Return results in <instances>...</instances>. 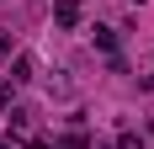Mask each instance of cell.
<instances>
[{
  "instance_id": "cell-1",
  "label": "cell",
  "mask_w": 154,
  "mask_h": 149,
  "mask_svg": "<svg viewBox=\"0 0 154 149\" xmlns=\"http://www.w3.org/2000/svg\"><path fill=\"white\" fill-rule=\"evenodd\" d=\"M32 80H37V59L32 53H16L11 59V85H32Z\"/></svg>"
},
{
  "instance_id": "cell-2",
  "label": "cell",
  "mask_w": 154,
  "mask_h": 149,
  "mask_svg": "<svg viewBox=\"0 0 154 149\" xmlns=\"http://www.w3.org/2000/svg\"><path fill=\"white\" fill-rule=\"evenodd\" d=\"M53 21L59 27H80V0H53Z\"/></svg>"
},
{
  "instance_id": "cell-3",
  "label": "cell",
  "mask_w": 154,
  "mask_h": 149,
  "mask_svg": "<svg viewBox=\"0 0 154 149\" xmlns=\"http://www.w3.org/2000/svg\"><path fill=\"white\" fill-rule=\"evenodd\" d=\"M96 48L112 59V53H117V32H112V27H96Z\"/></svg>"
},
{
  "instance_id": "cell-4",
  "label": "cell",
  "mask_w": 154,
  "mask_h": 149,
  "mask_svg": "<svg viewBox=\"0 0 154 149\" xmlns=\"http://www.w3.org/2000/svg\"><path fill=\"white\" fill-rule=\"evenodd\" d=\"M27 128H32V112H27V106H16V112H11V133H27Z\"/></svg>"
},
{
  "instance_id": "cell-5",
  "label": "cell",
  "mask_w": 154,
  "mask_h": 149,
  "mask_svg": "<svg viewBox=\"0 0 154 149\" xmlns=\"http://www.w3.org/2000/svg\"><path fill=\"white\" fill-rule=\"evenodd\" d=\"M59 149H91V138H85V128H75V133H64Z\"/></svg>"
},
{
  "instance_id": "cell-6",
  "label": "cell",
  "mask_w": 154,
  "mask_h": 149,
  "mask_svg": "<svg viewBox=\"0 0 154 149\" xmlns=\"http://www.w3.org/2000/svg\"><path fill=\"white\" fill-rule=\"evenodd\" d=\"M117 149H143V133H133V128H128V133H117Z\"/></svg>"
},
{
  "instance_id": "cell-7",
  "label": "cell",
  "mask_w": 154,
  "mask_h": 149,
  "mask_svg": "<svg viewBox=\"0 0 154 149\" xmlns=\"http://www.w3.org/2000/svg\"><path fill=\"white\" fill-rule=\"evenodd\" d=\"M27 149H53V144H48V138H27Z\"/></svg>"
},
{
  "instance_id": "cell-8",
  "label": "cell",
  "mask_w": 154,
  "mask_h": 149,
  "mask_svg": "<svg viewBox=\"0 0 154 149\" xmlns=\"http://www.w3.org/2000/svg\"><path fill=\"white\" fill-rule=\"evenodd\" d=\"M0 53H11V32H0Z\"/></svg>"
},
{
  "instance_id": "cell-9",
  "label": "cell",
  "mask_w": 154,
  "mask_h": 149,
  "mask_svg": "<svg viewBox=\"0 0 154 149\" xmlns=\"http://www.w3.org/2000/svg\"><path fill=\"white\" fill-rule=\"evenodd\" d=\"M0 106H11V85H0Z\"/></svg>"
},
{
  "instance_id": "cell-10",
  "label": "cell",
  "mask_w": 154,
  "mask_h": 149,
  "mask_svg": "<svg viewBox=\"0 0 154 149\" xmlns=\"http://www.w3.org/2000/svg\"><path fill=\"white\" fill-rule=\"evenodd\" d=\"M138 85H143V90H154V74H143V80H138Z\"/></svg>"
},
{
  "instance_id": "cell-11",
  "label": "cell",
  "mask_w": 154,
  "mask_h": 149,
  "mask_svg": "<svg viewBox=\"0 0 154 149\" xmlns=\"http://www.w3.org/2000/svg\"><path fill=\"white\" fill-rule=\"evenodd\" d=\"M0 149H16V144H0Z\"/></svg>"
}]
</instances>
